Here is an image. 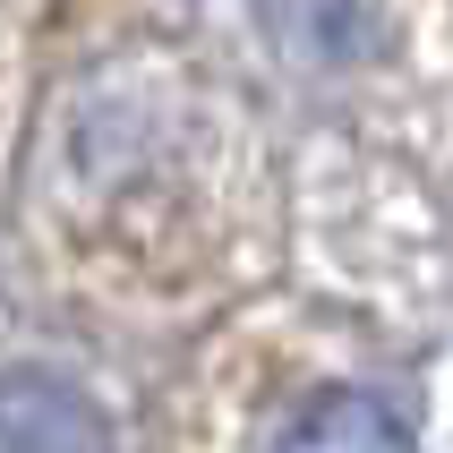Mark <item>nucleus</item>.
Listing matches in <instances>:
<instances>
[]
</instances>
